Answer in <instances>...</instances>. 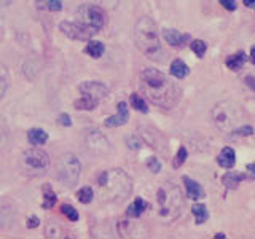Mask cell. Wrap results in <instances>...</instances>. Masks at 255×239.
<instances>
[{
	"mask_svg": "<svg viewBox=\"0 0 255 239\" xmlns=\"http://www.w3.org/2000/svg\"><path fill=\"white\" fill-rule=\"evenodd\" d=\"M139 85L143 96L161 109H174L182 98L180 86L153 67H145L140 72Z\"/></svg>",
	"mask_w": 255,
	"mask_h": 239,
	"instance_id": "6da1fadb",
	"label": "cell"
},
{
	"mask_svg": "<svg viewBox=\"0 0 255 239\" xmlns=\"http://www.w3.org/2000/svg\"><path fill=\"white\" fill-rule=\"evenodd\" d=\"M132 191V180L123 169H109L98 175V195L102 201H122Z\"/></svg>",
	"mask_w": 255,
	"mask_h": 239,
	"instance_id": "7a4b0ae2",
	"label": "cell"
},
{
	"mask_svg": "<svg viewBox=\"0 0 255 239\" xmlns=\"http://www.w3.org/2000/svg\"><path fill=\"white\" fill-rule=\"evenodd\" d=\"M134 38H135V45H137V48L147 56V58L153 61H161L164 58L158 26L153 19L148 18V16H142V18L135 22Z\"/></svg>",
	"mask_w": 255,
	"mask_h": 239,
	"instance_id": "3957f363",
	"label": "cell"
},
{
	"mask_svg": "<svg viewBox=\"0 0 255 239\" xmlns=\"http://www.w3.org/2000/svg\"><path fill=\"white\" fill-rule=\"evenodd\" d=\"M212 123L223 134H233L239 126H243L244 112L233 101L217 102L211 110Z\"/></svg>",
	"mask_w": 255,
	"mask_h": 239,
	"instance_id": "277c9868",
	"label": "cell"
},
{
	"mask_svg": "<svg viewBox=\"0 0 255 239\" xmlns=\"http://www.w3.org/2000/svg\"><path fill=\"white\" fill-rule=\"evenodd\" d=\"M158 215L166 222H172L179 217L183 209V196L180 188L172 182H164L156 191Z\"/></svg>",
	"mask_w": 255,
	"mask_h": 239,
	"instance_id": "5b68a950",
	"label": "cell"
},
{
	"mask_svg": "<svg viewBox=\"0 0 255 239\" xmlns=\"http://www.w3.org/2000/svg\"><path fill=\"white\" fill-rule=\"evenodd\" d=\"M51 167L50 156L42 148L32 147L29 150H24L19 156V171L22 175L29 179H38L45 175Z\"/></svg>",
	"mask_w": 255,
	"mask_h": 239,
	"instance_id": "8992f818",
	"label": "cell"
},
{
	"mask_svg": "<svg viewBox=\"0 0 255 239\" xmlns=\"http://www.w3.org/2000/svg\"><path fill=\"white\" fill-rule=\"evenodd\" d=\"M78 22L83 24L86 29H90L93 34L104 29L107 22V14L104 8L94 3H82L77 10Z\"/></svg>",
	"mask_w": 255,
	"mask_h": 239,
	"instance_id": "52a82bcc",
	"label": "cell"
},
{
	"mask_svg": "<svg viewBox=\"0 0 255 239\" xmlns=\"http://www.w3.org/2000/svg\"><path fill=\"white\" fill-rule=\"evenodd\" d=\"M82 174V163L74 153H64L58 161V179L66 187H74Z\"/></svg>",
	"mask_w": 255,
	"mask_h": 239,
	"instance_id": "ba28073f",
	"label": "cell"
},
{
	"mask_svg": "<svg viewBox=\"0 0 255 239\" xmlns=\"http://www.w3.org/2000/svg\"><path fill=\"white\" fill-rule=\"evenodd\" d=\"M85 145L93 155H107L110 151L109 139L98 129H90L85 135Z\"/></svg>",
	"mask_w": 255,
	"mask_h": 239,
	"instance_id": "9c48e42d",
	"label": "cell"
},
{
	"mask_svg": "<svg viewBox=\"0 0 255 239\" xmlns=\"http://www.w3.org/2000/svg\"><path fill=\"white\" fill-rule=\"evenodd\" d=\"M59 30L66 37H69L72 40H80V42H86V40H90L94 35L90 29H86L83 26V24L72 22V21H62V22H59Z\"/></svg>",
	"mask_w": 255,
	"mask_h": 239,
	"instance_id": "30bf717a",
	"label": "cell"
},
{
	"mask_svg": "<svg viewBox=\"0 0 255 239\" xmlns=\"http://www.w3.org/2000/svg\"><path fill=\"white\" fill-rule=\"evenodd\" d=\"M78 91L82 96H88L94 101H104L109 96V88L107 85H104L102 82H94V80H90V82H85L78 86Z\"/></svg>",
	"mask_w": 255,
	"mask_h": 239,
	"instance_id": "8fae6325",
	"label": "cell"
},
{
	"mask_svg": "<svg viewBox=\"0 0 255 239\" xmlns=\"http://www.w3.org/2000/svg\"><path fill=\"white\" fill-rule=\"evenodd\" d=\"M128 120H129V110H128L126 102L120 101L117 104V114L109 117L106 121H104V124H106L107 127H120V126L126 124Z\"/></svg>",
	"mask_w": 255,
	"mask_h": 239,
	"instance_id": "7c38bea8",
	"label": "cell"
},
{
	"mask_svg": "<svg viewBox=\"0 0 255 239\" xmlns=\"http://www.w3.org/2000/svg\"><path fill=\"white\" fill-rule=\"evenodd\" d=\"M161 35L164 38V42L174 48H180L191 40L190 34H183V32H180L177 29H163Z\"/></svg>",
	"mask_w": 255,
	"mask_h": 239,
	"instance_id": "4fadbf2b",
	"label": "cell"
},
{
	"mask_svg": "<svg viewBox=\"0 0 255 239\" xmlns=\"http://www.w3.org/2000/svg\"><path fill=\"white\" fill-rule=\"evenodd\" d=\"M182 182L183 185H185V190H187V196L190 199H195V201H199V199H203L206 196L204 193V188L199 185V183L193 179L187 177V175H183L182 177Z\"/></svg>",
	"mask_w": 255,
	"mask_h": 239,
	"instance_id": "5bb4252c",
	"label": "cell"
},
{
	"mask_svg": "<svg viewBox=\"0 0 255 239\" xmlns=\"http://www.w3.org/2000/svg\"><path fill=\"white\" fill-rule=\"evenodd\" d=\"M217 164L223 169H233L236 164V151L233 147H223L217 155Z\"/></svg>",
	"mask_w": 255,
	"mask_h": 239,
	"instance_id": "9a60e30c",
	"label": "cell"
},
{
	"mask_svg": "<svg viewBox=\"0 0 255 239\" xmlns=\"http://www.w3.org/2000/svg\"><path fill=\"white\" fill-rule=\"evenodd\" d=\"M239 85L249 98L255 99V69L243 72L239 75Z\"/></svg>",
	"mask_w": 255,
	"mask_h": 239,
	"instance_id": "2e32d148",
	"label": "cell"
},
{
	"mask_svg": "<svg viewBox=\"0 0 255 239\" xmlns=\"http://www.w3.org/2000/svg\"><path fill=\"white\" fill-rule=\"evenodd\" d=\"M67 231L64 228L58 220L50 219L46 222V227H45V236L46 238H51V239H58V238H66Z\"/></svg>",
	"mask_w": 255,
	"mask_h": 239,
	"instance_id": "e0dca14e",
	"label": "cell"
},
{
	"mask_svg": "<svg viewBox=\"0 0 255 239\" xmlns=\"http://www.w3.org/2000/svg\"><path fill=\"white\" fill-rule=\"evenodd\" d=\"M249 179L246 174H239V172H235V171H228L225 175L222 177V183L225 185V188H230V190H235L239 187V183L243 180Z\"/></svg>",
	"mask_w": 255,
	"mask_h": 239,
	"instance_id": "ac0fdd59",
	"label": "cell"
},
{
	"mask_svg": "<svg viewBox=\"0 0 255 239\" xmlns=\"http://www.w3.org/2000/svg\"><path fill=\"white\" fill-rule=\"evenodd\" d=\"M148 209V203L145 201V199H142V198H135L134 201H132V204L128 207V211H126V214H128V217H132V219H137V217H140V215L145 212Z\"/></svg>",
	"mask_w": 255,
	"mask_h": 239,
	"instance_id": "d6986e66",
	"label": "cell"
},
{
	"mask_svg": "<svg viewBox=\"0 0 255 239\" xmlns=\"http://www.w3.org/2000/svg\"><path fill=\"white\" fill-rule=\"evenodd\" d=\"M171 75L177 80H183L190 75V67L182 59H174L171 62Z\"/></svg>",
	"mask_w": 255,
	"mask_h": 239,
	"instance_id": "ffe728a7",
	"label": "cell"
},
{
	"mask_svg": "<svg viewBox=\"0 0 255 239\" xmlns=\"http://www.w3.org/2000/svg\"><path fill=\"white\" fill-rule=\"evenodd\" d=\"M246 62H247V54L244 51H238L235 54L228 56L225 61V66L231 70H241Z\"/></svg>",
	"mask_w": 255,
	"mask_h": 239,
	"instance_id": "44dd1931",
	"label": "cell"
},
{
	"mask_svg": "<svg viewBox=\"0 0 255 239\" xmlns=\"http://www.w3.org/2000/svg\"><path fill=\"white\" fill-rule=\"evenodd\" d=\"M27 140L30 145H34V147L43 145V143L48 140V134L43 129H40V127H34V129H30L27 132Z\"/></svg>",
	"mask_w": 255,
	"mask_h": 239,
	"instance_id": "7402d4cb",
	"label": "cell"
},
{
	"mask_svg": "<svg viewBox=\"0 0 255 239\" xmlns=\"http://www.w3.org/2000/svg\"><path fill=\"white\" fill-rule=\"evenodd\" d=\"M85 51L86 54H90L91 58L94 59H99L101 56L106 51V46H104L102 42H96V40H91V42H88V45L85 46Z\"/></svg>",
	"mask_w": 255,
	"mask_h": 239,
	"instance_id": "603a6c76",
	"label": "cell"
},
{
	"mask_svg": "<svg viewBox=\"0 0 255 239\" xmlns=\"http://www.w3.org/2000/svg\"><path fill=\"white\" fill-rule=\"evenodd\" d=\"M191 214H193L196 225H203L209 219V212H207V207L204 204H195L191 207Z\"/></svg>",
	"mask_w": 255,
	"mask_h": 239,
	"instance_id": "cb8c5ba5",
	"label": "cell"
},
{
	"mask_svg": "<svg viewBox=\"0 0 255 239\" xmlns=\"http://www.w3.org/2000/svg\"><path fill=\"white\" fill-rule=\"evenodd\" d=\"M98 101H94L91 98H88V96H80V98L74 102V107L77 110H94L96 107H98Z\"/></svg>",
	"mask_w": 255,
	"mask_h": 239,
	"instance_id": "d4e9b609",
	"label": "cell"
},
{
	"mask_svg": "<svg viewBox=\"0 0 255 239\" xmlns=\"http://www.w3.org/2000/svg\"><path fill=\"white\" fill-rule=\"evenodd\" d=\"M56 203H58V198H56V193L53 191V188L50 185L43 187V203H42L43 209H53Z\"/></svg>",
	"mask_w": 255,
	"mask_h": 239,
	"instance_id": "484cf974",
	"label": "cell"
},
{
	"mask_svg": "<svg viewBox=\"0 0 255 239\" xmlns=\"http://www.w3.org/2000/svg\"><path fill=\"white\" fill-rule=\"evenodd\" d=\"M129 102H131V106L140 112V114H148V106H147V102L143 101V98H140L139 94H131V98H129Z\"/></svg>",
	"mask_w": 255,
	"mask_h": 239,
	"instance_id": "4316f807",
	"label": "cell"
},
{
	"mask_svg": "<svg viewBox=\"0 0 255 239\" xmlns=\"http://www.w3.org/2000/svg\"><path fill=\"white\" fill-rule=\"evenodd\" d=\"M77 196H78V201L82 204H90L94 199V191L91 187H83V188L78 190Z\"/></svg>",
	"mask_w": 255,
	"mask_h": 239,
	"instance_id": "83f0119b",
	"label": "cell"
},
{
	"mask_svg": "<svg viewBox=\"0 0 255 239\" xmlns=\"http://www.w3.org/2000/svg\"><path fill=\"white\" fill-rule=\"evenodd\" d=\"M61 214L66 215L67 220H70V222H78V219H80L77 209L74 206H70V204H62L61 206Z\"/></svg>",
	"mask_w": 255,
	"mask_h": 239,
	"instance_id": "f1b7e54d",
	"label": "cell"
},
{
	"mask_svg": "<svg viewBox=\"0 0 255 239\" xmlns=\"http://www.w3.org/2000/svg\"><path fill=\"white\" fill-rule=\"evenodd\" d=\"M190 48L198 58H204V54L207 51V45H206V42H203V40H193V42L190 43Z\"/></svg>",
	"mask_w": 255,
	"mask_h": 239,
	"instance_id": "f546056e",
	"label": "cell"
},
{
	"mask_svg": "<svg viewBox=\"0 0 255 239\" xmlns=\"http://www.w3.org/2000/svg\"><path fill=\"white\" fill-rule=\"evenodd\" d=\"M187 158H188V151H187V148H185V147H180L179 151H177V155H175V158H174V161H172V166H174V167H180L183 163L187 161Z\"/></svg>",
	"mask_w": 255,
	"mask_h": 239,
	"instance_id": "4dcf8cb0",
	"label": "cell"
},
{
	"mask_svg": "<svg viewBox=\"0 0 255 239\" xmlns=\"http://www.w3.org/2000/svg\"><path fill=\"white\" fill-rule=\"evenodd\" d=\"M8 90V75L3 67H0V99L3 98Z\"/></svg>",
	"mask_w": 255,
	"mask_h": 239,
	"instance_id": "1f68e13d",
	"label": "cell"
},
{
	"mask_svg": "<svg viewBox=\"0 0 255 239\" xmlns=\"http://www.w3.org/2000/svg\"><path fill=\"white\" fill-rule=\"evenodd\" d=\"M147 167H148V171H151L153 174H158L159 171H161V163H159L158 158L151 156L147 159Z\"/></svg>",
	"mask_w": 255,
	"mask_h": 239,
	"instance_id": "d6a6232c",
	"label": "cell"
},
{
	"mask_svg": "<svg viewBox=\"0 0 255 239\" xmlns=\"http://www.w3.org/2000/svg\"><path fill=\"white\" fill-rule=\"evenodd\" d=\"M126 143H128V147H129L131 150H139L142 147V142L135 137V135H129V137H126Z\"/></svg>",
	"mask_w": 255,
	"mask_h": 239,
	"instance_id": "836d02e7",
	"label": "cell"
},
{
	"mask_svg": "<svg viewBox=\"0 0 255 239\" xmlns=\"http://www.w3.org/2000/svg\"><path fill=\"white\" fill-rule=\"evenodd\" d=\"M233 134H236V135H252L254 127L251 124H243V126H239Z\"/></svg>",
	"mask_w": 255,
	"mask_h": 239,
	"instance_id": "e575fe53",
	"label": "cell"
},
{
	"mask_svg": "<svg viewBox=\"0 0 255 239\" xmlns=\"http://www.w3.org/2000/svg\"><path fill=\"white\" fill-rule=\"evenodd\" d=\"M99 6L102 8H110V10H115V8L118 6L120 0H98Z\"/></svg>",
	"mask_w": 255,
	"mask_h": 239,
	"instance_id": "d590c367",
	"label": "cell"
},
{
	"mask_svg": "<svg viewBox=\"0 0 255 239\" xmlns=\"http://www.w3.org/2000/svg\"><path fill=\"white\" fill-rule=\"evenodd\" d=\"M220 5L225 8V10L228 11H235L236 8H238V3H236V0H219Z\"/></svg>",
	"mask_w": 255,
	"mask_h": 239,
	"instance_id": "8d00e7d4",
	"label": "cell"
},
{
	"mask_svg": "<svg viewBox=\"0 0 255 239\" xmlns=\"http://www.w3.org/2000/svg\"><path fill=\"white\" fill-rule=\"evenodd\" d=\"M46 3L51 11H59L62 8V0H46Z\"/></svg>",
	"mask_w": 255,
	"mask_h": 239,
	"instance_id": "74e56055",
	"label": "cell"
},
{
	"mask_svg": "<svg viewBox=\"0 0 255 239\" xmlns=\"http://www.w3.org/2000/svg\"><path fill=\"white\" fill-rule=\"evenodd\" d=\"M58 123L59 124H62V126H72V120H70V117L67 115V114H61L59 117H58Z\"/></svg>",
	"mask_w": 255,
	"mask_h": 239,
	"instance_id": "f35d334b",
	"label": "cell"
},
{
	"mask_svg": "<svg viewBox=\"0 0 255 239\" xmlns=\"http://www.w3.org/2000/svg\"><path fill=\"white\" fill-rule=\"evenodd\" d=\"M26 225H27V228H29V230H32V228H37V227L40 225V219L37 217V215H34V217H29V219H27V223H26Z\"/></svg>",
	"mask_w": 255,
	"mask_h": 239,
	"instance_id": "ab89813d",
	"label": "cell"
},
{
	"mask_svg": "<svg viewBox=\"0 0 255 239\" xmlns=\"http://www.w3.org/2000/svg\"><path fill=\"white\" fill-rule=\"evenodd\" d=\"M243 2L247 8H254L255 10V0H243Z\"/></svg>",
	"mask_w": 255,
	"mask_h": 239,
	"instance_id": "60d3db41",
	"label": "cell"
},
{
	"mask_svg": "<svg viewBox=\"0 0 255 239\" xmlns=\"http://www.w3.org/2000/svg\"><path fill=\"white\" fill-rule=\"evenodd\" d=\"M246 169L247 171H249L252 175H254V177H255V163H251V164H247V167H246Z\"/></svg>",
	"mask_w": 255,
	"mask_h": 239,
	"instance_id": "b9f144b4",
	"label": "cell"
},
{
	"mask_svg": "<svg viewBox=\"0 0 255 239\" xmlns=\"http://www.w3.org/2000/svg\"><path fill=\"white\" fill-rule=\"evenodd\" d=\"M249 59H251V62L255 66V46L251 48V58H249Z\"/></svg>",
	"mask_w": 255,
	"mask_h": 239,
	"instance_id": "7bdbcfd3",
	"label": "cell"
},
{
	"mask_svg": "<svg viewBox=\"0 0 255 239\" xmlns=\"http://www.w3.org/2000/svg\"><path fill=\"white\" fill-rule=\"evenodd\" d=\"M13 3V0H0V6H10Z\"/></svg>",
	"mask_w": 255,
	"mask_h": 239,
	"instance_id": "ee69618b",
	"label": "cell"
},
{
	"mask_svg": "<svg viewBox=\"0 0 255 239\" xmlns=\"http://www.w3.org/2000/svg\"><path fill=\"white\" fill-rule=\"evenodd\" d=\"M214 238H215V239H217V238H219V239H223V238H227V236H225V233H217Z\"/></svg>",
	"mask_w": 255,
	"mask_h": 239,
	"instance_id": "f6af8a7d",
	"label": "cell"
}]
</instances>
